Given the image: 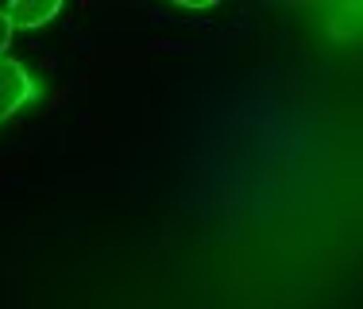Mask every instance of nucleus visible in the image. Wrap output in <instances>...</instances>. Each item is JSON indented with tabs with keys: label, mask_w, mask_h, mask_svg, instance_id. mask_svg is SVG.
<instances>
[{
	"label": "nucleus",
	"mask_w": 363,
	"mask_h": 309,
	"mask_svg": "<svg viewBox=\"0 0 363 309\" xmlns=\"http://www.w3.org/2000/svg\"><path fill=\"white\" fill-rule=\"evenodd\" d=\"M35 97H39V85L31 82V74L23 70L16 58H0V124H4L8 116H16Z\"/></svg>",
	"instance_id": "1"
},
{
	"label": "nucleus",
	"mask_w": 363,
	"mask_h": 309,
	"mask_svg": "<svg viewBox=\"0 0 363 309\" xmlns=\"http://www.w3.org/2000/svg\"><path fill=\"white\" fill-rule=\"evenodd\" d=\"M4 12V20L12 23V28L20 31H35L43 23H50L58 16V0H16V4L0 8Z\"/></svg>",
	"instance_id": "2"
},
{
	"label": "nucleus",
	"mask_w": 363,
	"mask_h": 309,
	"mask_svg": "<svg viewBox=\"0 0 363 309\" xmlns=\"http://www.w3.org/2000/svg\"><path fill=\"white\" fill-rule=\"evenodd\" d=\"M8 43H12V23H8V20H4V12H0V58H4Z\"/></svg>",
	"instance_id": "3"
}]
</instances>
